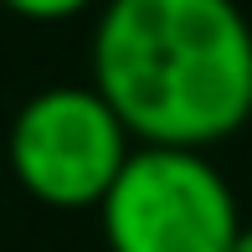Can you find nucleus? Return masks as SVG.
<instances>
[{"label": "nucleus", "instance_id": "1", "mask_svg": "<svg viewBox=\"0 0 252 252\" xmlns=\"http://www.w3.org/2000/svg\"><path fill=\"white\" fill-rule=\"evenodd\" d=\"M93 88L144 144L206 150L252 113V26L237 0H108Z\"/></svg>", "mask_w": 252, "mask_h": 252}, {"label": "nucleus", "instance_id": "4", "mask_svg": "<svg viewBox=\"0 0 252 252\" xmlns=\"http://www.w3.org/2000/svg\"><path fill=\"white\" fill-rule=\"evenodd\" d=\"M0 5H10L16 16H31V21H67L93 0H0Z\"/></svg>", "mask_w": 252, "mask_h": 252}, {"label": "nucleus", "instance_id": "3", "mask_svg": "<svg viewBox=\"0 0 252 252\" xmlns=\"http://www.w3.org/2000/svg\"><path fill=\"white\" fill-rule=\"evenodd\" d=\"M129 155V129L98 88H41L10 119V170L26 196L57 211L103 206Z\"/></svg>", "mask_w": 252, "mask_h": 252}, {"label": "nucleus", "instance_id": "2", "mask_svg": "<svg viewBox=\"0 0 252 252\" xmlns=\"http://www.w3.org/2000/svg\"><path fill=\"white\" fill-rule=\"evenodd\" d=\"M108 252H226L242 232L232 186L201 150L144 144L98 206Z\"/></svg>", "mask_w": 252, "mask_h": 252}, {"label": "nucleus", "instance_id": "5", "mask_svg": "<svg viewBox=\"0 0 252 252\" xmlns=\"http://www.w3.org/2000/svg\"><path fill=\"white\" fill-rule=\"evenodd\" d=\"M226 252H252V226H242V232L232 237V247H226Z\"/></svg>", "mask_w": 252, "mask_h": 252}]
</instances>
